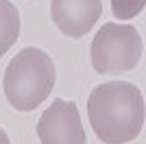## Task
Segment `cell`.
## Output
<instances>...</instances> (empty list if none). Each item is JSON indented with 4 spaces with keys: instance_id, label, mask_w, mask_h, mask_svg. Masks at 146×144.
<instances>
[{
    "instance_id": "5",
    "label": "cell",
    "mask_w": 146,
    "mask_h": 144,
    "mask_svg": "<svg viewBox=\"0 0 146 144\" xmlns=\"http://www.w3.org/2000/svg\"><path fill=\"white\" fill-rule=\"evenodd\" d=\"M103 0H52L50 15L57 29L68 37H83L100 20Z\"/></svg>"
},
{
    "instance_id": "7",
    "label": "cell",
    "mask_w": 146,
    "mask_h": 144,
    "mask_svg": "<svg viewBox=\"0 0 146 144\" xmlns=\"http://www.w3.org/2000/svg\"><path fill=\"white\" fill-rule=\"evenodd\" d=\"M146 0H111V11L118 20H131L144 11Z\"/></svg>"
},
{
    "instance_id": "3",
    "label": "cell",
    "mask_w": 146,
    "mask_h": 144,
    "mask_svg": "<svg viewBox=\"0 0 146 144\" xmlns=\"http://www.w3.org/2000/svg\"><path fill=\"white\" fill-rule=\"evenodd\" d=\"M90 55L92 68L98 74L129 72L142 59V37L131 24L107 22L96 33Z\"/></svg>"
},
{
    "instance_id": "6",
    "label": "cell",
    "mask_w": 146,
    "mask_h": 144,
    "mask_svg": "<svg viewBox=\"0 0 146 144\" xmlns=\"http://www.w3.org/2000/svg\"><path fill=\"white\" fill-rule=\"evenodd\" d=\"M20 35V13L15 5L0 0V57L15 44Z\"/></svg>"
},
{
    "instance_id": "4",
    "label": "cell",
    "mask_w": 146,
    "mask_h": 144,
    "mask_svg": "<svg viewBox=\"0 0 146 144\" xmlns=\"http://www.w3.org/2000/svg\"><path fill=\"white\" fill-rule=\"evenodd\" d=\"M42 144H87L76 103L55 98L37 122Z\"/></svg>"
},
{
    "instance_id": "1",
    "label": "cell",
    "mask_w": 146,
    "mask_h": 144,
    "mask_svg": "<svg viewBox=\"0 0 146 144\" xmlns=\"http://www.w3.org/2000/svg\"><path fill=\"white\" fill-rule=\"evenodd\" d=\"M87 116L100 142H131L144 127V96L137 85L127 81L103 83L87 98Z\"/></svg>"
},
{
    "instance_id": "2",
    "label": "cell",
    "mask_w": 146,
    "mask_h": 144,
    "mask_svg": "<svg viewBox=\"0 0 146 144\" xmlns=\"http://www.w3.org/2000/svg\"><path fill=\"white\" fill-rule=\"evenodd\" d=\"M5 96L18 111H33L55 87V63L42 48L20 50L5 70Z\"/></svg>"
},
{
    "instance_id": "8",
    "label": "cell",
    "mask_w": 146,
    "mask_h": 144,
    "mask_svg": "<svg viewBox=\"0 0 146 144\" xmlns=\"http://www.w3.org/2000/svg\"><path fill=\"white\" fill-rule=\"evenodd\" d=\"M0 144H11V142H9V135H7L5 129H0Z\"/></svg>"
}]
</instances>
